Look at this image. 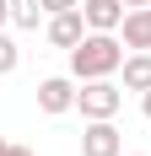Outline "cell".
<instances>
[{
	"label": "cell",
	"instance_id": "cell-10",
	"mask_svg": "<svg viewBox=\"0 0 151 156\" xmlns=\"http://www.w3.org/2000/svg\"><path fill=\"white\" fill-rule=\"evenodd\" d=\"M16 65H22V48H16L11 38H6V32H0V76H11Z\"/></svg>",
	"mask_w": 151,
	"mask_h": 156
},
{
	"label": "cell",
	"instance_id": "cell-5",
	"mask_svg": "<svg viewBox=\"0 0 151 156\" xmlns=\"http://www.w3.org/2000/svg\"><path fill=\"white\" fill-rule=\"evenodd\" d=\"M43 32H49V43H54V48H65V54H70V48L81 43V38H87L92 27H87V16H81V5H76V11L49 16V27H43Z\"/></svg>",
	"mask_w": 151,
	"mask_h": 156
},
{
	"label": "cell",
	"instance_id": "cell-2",
	"mask_svg": "<svg viewBox=\"0 0 151 156\" xmlns=\"http://www.w3.org/2000/svg\"><path fill=\"white\" fill-rule=\"evenodd\" d=\"M76 108H81V119H113V113L124 108V81H113V76L81 81V92H76Z\"/></svg>",
	"mask_w": 151,
	"mask_h": 156
},
{
	"label": "cell",
	"instance_id": "cell-12",
	"mask_svg": "<svg viewBox=\"0 0 151 156\" xmlns=\"http://www.w3.org/2000/svg\"><path fill=\"white\" fill-rule=\"evenodd\" d=\"M6 22H11V0H0V27H6Z\"/></svg>",
	"mask_w": 151,
	"mask_h": 156
},
{
	"label": "cell",
	"instance_id": "cell-6",
	"mask_svg": "<svg viewBox=\"0 0 151 156\" xmlns=\"http://www.w3.org/2000/svg\"><path fill=\"white\" fill-rule=\"evenodd\" d=\"M124 0H81V16H87V27L92 32H119L124 27Z\"/></svg>",
	"mask_w": 151,
	"mask_h": 156
},
{
	"label": "cell",
	"instance_id": "cell-11",
	"mask_svg": "<svg viewBox=\"0 0 151 156\" xmlns=\"http://www.w3.org/2000/svg\"><path fill=\"white\" fill-rule=\"evenodd\" d=\"M76 5H81V0H43V11H49V16H60V11H76Z\"/></svg>",
	"mask_w": 151,
	"mask_h": 156
},
{
	"label": "cell",
	"instance_id": "cell-14",
	"mask_svg": "<svg viewBox=\"0 0 151 156\" xmlns=\"http://www.w3.org/2000/svg\"><path fill=\"white\" fill-rule=\"evenodd\" d=\"M140 113H146V119H151V92H140Z\"/></svg>",
	"mask_w": 151,
	"mask_h": 156
},
{
	"label": "cell",
	"instance_id": "cell-15",
	"mask_svg": "<svg viewBox=\"0 0 151 156\" xmlns=\"http://www.w3.org/2000/svg\"><path fill=\"white\" fill-rule=\"evenodd\" d=\"M124 5H130V11H135V5H151V0H124Z\"/></svg>",
	"mask_w": 151,
	"mask_h": 156
},
{
	"label": "cell",
	"instance_id": "cell-3",
	"mask_svg": "<svg viewBox=\"0 0 151 156\" xmlns=\"http://www.w3.org/2000/svg\"><path fill=\"white\" fill-rule=\"evenodd\" d=\"M81 156H124V135L113 129V119H87V129H81Z\"/></svg>",
	"mask_w": 151,
	"mask_h": 156
},
{
	"label": "cell",
	"instance_id": "cell-1",
	"mask_svg": "<svg viewBox=\"0 0 151 156\" xmlns=\"http://www.w3.org/2000/svg\"><path fill=\"white\" fill-rule=\"evenodd\" d=\"M124 54H130V48H124V38H119V32H87V38L70 48V76H76V81L119 76Z\"/></svg>",
	"mask_w": 151,
	"mask_h": 156
},
{
	"label": "cell",
	"instance_id": "cell-9",
	"mask_svg": "<svg viewBox=\"0 0 151 156\" xmlns=\"http://www.w3.org/2000/svg\"><path fill=\"white\" fill-rule=\"evenodd\" d=\"M43 16H49V11H43V0H11V27H27V32H32Z\"/></svg>",
	"mask_w": 151,
	"mask_h": 156
},
{
	"label": "cell",
	"instance_id": "cell-4",
	"mask_svg": "<svg viewBox=\"0 0 151 156\" xmlns=\"http://www.w3.org/2000/svg\"><path fill=\"white\" fill-rule=\"evenodd\" d=\"M76 92H81L76 76H43L38 81V108L43 113H70L76 108Z\"/></svg>",
	"mask_w": 151,
	"mask_h": 156
},
{
	"label": "cell",
	"instance_id": "cell-8",
	"mask_svg": "<svg viewBox=\"0 0 151 156\" xmlns=\"http://www.w3.org/2000/svg\"><path fill=\"white\" fill-rule=\"evenodd\" d=\"M119 38H124V48H151V5H135V11H124Z\"/></svg>",
	"mask_w": 151,
	"mask_h": 156
},
{
	"label": "cell",
	"instance_id": "cell-16",
	"mask_svg": "<svg viewBox=\"0 0 151 156\" xmlns=\"http://www.w3.org/2000/svg\"><path fill=\"white\" fill-rule=\"evenodd\" d=\"M135 156H146V151H135Z\"/></svg>",
	"mask_w": 151,
	"mask_h": 156
},
{
	"label": "cell",
	"instance_id": "cell-7",
	"mask_svg": "<svg viewBox=\"0 0 151 156\" xmlns=\"http://www.w3.org/2000/svg\"><path fill=\"white\" fill-rule=\"evenodd\" d=\"M119 76H124V92H151V48H130Z\"/></svg>",
	"mask_w": 151,
	"mask_h": 156
},
{
	"label": "cell",
	"instance_id": "cell-13",
	"mask_svg": "<svg viewBox=\"0 0 151 156\" xmlns=\"http://www.w3.org/2000/svg\"><path fill=\"white\" fill-rule=\"evenodd\" d=\"M6 156H32V151H27V145H6Z\"/></svg>",
	"mask_w": 151,
	"mask_h": 156
}]
</instances>
